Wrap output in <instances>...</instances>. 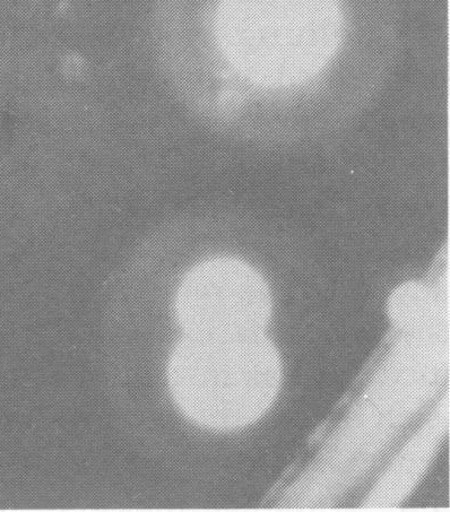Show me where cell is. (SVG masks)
I'll list each match as a JSON object with an SVG mask.
<instances>
[{
	"mask_svg": "<svg viewBox=\"0 0 450 512\" xmlns=\"http://www.w3.org/2000/svg\"><path fill=\"white\" fill-rule=\"evenodd\" d=\"M272 294L261 273L233 257H213L190 268L175 297L185 336L232 338L264 333Z\"/></svg>",
	"mask_w": 450,
	"mask_h": 512,
	"instance_id": "3957f363",
	"label": "cell"
},
{
	"mask_svg": "<svg viewBox=\"0 0 450 512\" xmlns=\"http://www.w3.org/2000/svg\"><path fill=\"white\" fill-rule=\"evenodd\" d=\"M437 311L436 295L421 283H406L391 295L388 314L395 325L415 329L429 323Z\"/></svg>",
	"mask_w": 450,
	"mask_h": 512,
	"instance_id": "277c9868",
	"label": "cell"
},
{
	"mask_svg": "<svg viewBox=\"0 0 450 512\" xmlns=\"http://www.w3.org/2000/svg\"><path fill=\"white\" fill-rule=\"evenodd\" d=\"M393 19L391 0H158L154 29L178 98L228 123L250 88L299 89L363 39L393 42L363 36L395 31Z\"/></svg>",
	"mask_w": 450,
	"mask_h": 512,
	"instance_id": "6da1fadb",
	"label": "cell"
},
{
	"mask_svg": "<svg viewBox=\"0 0 450 512\" xmlns=\"http://www.w3.org/2000/svg\"><path fill=\"white\" fill-rule=\"evenodd\" d=\"M168 381L173 401L190 421L212 430H237L272 406L281 387V358L264 333L185 336L171 354Z\"/></svg>",
	"mask_w": 450,
	"mask_h": 512,
	"instance_id": "7a4b0ae2",
	"label": "cell"
}]
</instances>
